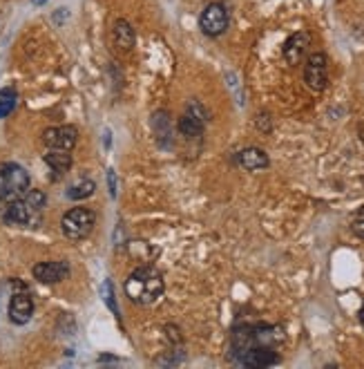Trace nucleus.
Instances as JSON below:
<instances>
[{"label": "nucleus", "instance_id": "1", "mask_svg": "<svg viewBox=\"0 0 364 369\" xmlns=\"http://www.w3.org/2000/svg\"><path fill=\"white\" fill-rule=\"evenodd\" d=\"M286 340L284 327L266 322L239 324L231 333V360L242 367L264 369L279 363L277 345Z\"/></svg>", "mask_w": 364, "mask_h": 369}, {"label": "nucleus", "instance_id": "2", "mask_svg": "<svg viewBox=\"0 0 364 369\" xmlns=\"http://www.w3.org/2000/svg\"><path fill=\"white\" fill-rule=\"evenodd\" d=\"M47 204V197L43 191H27L23 197L14 202H7V206L0 213V217L7 226L16 228H36L43 222V209Z\"/></svg>", "mask_w": 364, "mask_h": 369}, {"label": "nucleus", "instance_id": "3", "mask_svg": "<svg viewBox=\"0 0 364 369\" xmlns=\"http://www.w3.org/2000/svg\"><path fill=\"white\" fill-rule=\"evenodd\" d=\"M164 276L155 267H139L125 280V294L137 305H152L164 296Z\"/></svg>", "mask_w": 364, "mask_h": 369}, {"label": "nucleus", "instance_id": "4", "mask_svg": "<svg viewBox=\"0 0 364 369\" xmlns=\"http://www.w3.org/2000/svg\"><path fill=\"white\" fill-rule=\"evenodd\" d=\"M29 191V173L18 164H0V202H14Z\"/></svg>", "mask_w": 364, "mask_h": 369}, {"label": "nucleus", "instance_id": "5", "mask_svg": "<svg viewBox=\"0 0 364 369\" xmlns=\"http://www.w3.org/2000/svg\"><path fill=\"white\" fill-rule=\"evenodd\" d=\"M96 224V213L92 209H86V206H76V209L67 211L63 219H61V228L65 237L70 239H86L92 230H94Z\"/></svg>", "mask_w": 364, "mask_h": 369}, {"label": "nucleus", "instance_id": "6", "mask_svg": "<svg viewBox=\"0 0 364 369\" xmlns=\"http://www.w3.org/2000/svg\"><path fill=\"white\" fill-rule=\"evenodd\" d=\"M231 25V14L224 3H210L204 7V12L199 16V29L210 38H217L228 29Z\"/></svg>", "mask_w": 364, "mask_h": 369}, {"label": "nucleus", "instance_id": "7", "mask_svg": "<svg viewBox=\"0 0 364 369\" xmlns=\"http://www.w3.org/2000/svg\"><path fill=\"white\" fill-rule=\"evenodd\" d=\"M206 121H208V112L206 108L201 106L199 101H190L188 108H185V112L179 117V132L183 136H188V139H194V136H201L204 134V128H206Z\"/></svg>", "mask_w": 364, "mask_h": 369}, {"label": "nucleus", "instance_id": "8", "mask_svg": "<svg viewBox=\"0 0 364 369\" xmlns=\"http://www.w3.org/2000/svg\"><path fill=\"white\" fill-rule=\"evenodd\" d=\"M304 81L311 90L322 92L328 83V58L322 54V51H315V54L309 56L307 65H304Z\"/></svg>", "mask_w": 364, "mask_h": 369}, {"label": "nucleus", "instance_id": "9", "mask_svg": "<svg viewBox=\"0 0 364 369\" xmlns=\"http://www.w3.org/2000/svg\"><path fill=\"white\" fill-rule=\"evenodd\" d=\"M79 141V130L74 126H54L43 132V143L49 150H72Z\"/></svg>", "mask_w": 364, "mask_h": 369}, {"label": "nucleus", "instance_id": "10", "mask_svg": "<svg viewBox=\"0 0 364 369\" xmlns=\"http://www.w3.org/2000/svg\"><path fill=\"white\" fill-rule=\"evenodd\" d=\"M34 278L43 285H56V282L65 280L70 276V264L67 262H38L36 267L31 269Z\"/></svg>", "mask_w": 364, "mask_h": 369}, {"label": "nucleus", "instance_id": "11", "mask_svg": "<svg viewBox=\"0 0 364 369\" xmlns=\"http://www.w3.org/2000/svg\"><path fill=\"white\" fill-rule=\"evenodd\" d=\"M34 316V300L27 291H18V294L12 296L10 302V320L14 324H27Z\"/></svg>", "mask_w": 364, "mask_h": 369}, {"label": "nucleus", "instance_id": "12", "mask_svg": "<svg viewBox=\"0 0 364 369\" xmlns=\"http://www.w3.org/2000/svg\"><path fill=\"white\" fill-rule=\"evenodd\" d=\"M235 159H237V164H239L244 170H250V173H255V170H264V168H268V164H270L268 154L261 150V148H255V145L239 150Z\"/></svg>", "mask_w": 364, "mask_h": 369}, {"label": "nucleus", "instance_id": "13", "mask_svg": "<svg viewBox=\"0 0 364 369\" xmlns=\"http://www.w3.org/2000/svg\"><path fill=\"white\" fill-rule=\"evenodd\" d=\"M311 45V34L309 32H295L293 36L284 43V58L289 61L291 65H298L302 61L304 51Z\"/></svg>", "mask_w": 364, "mask_h": 369}, {"label": "nucleus", "instance_id": "14", "mask_svg": "<svg viewBox=\"0 0 364 369\" xmlns=\"http://www.w3.org/2000/svg\"><path fill=\"white\" fill-rule=\"evenodd\" d=\"M112 43L123 51H130L137 43V32L125 19H116L112 25Z\"/></svg>", "mask_w": 364, "mask_h": 369}, {"label": "nucleus", "instance_id": "15", "mask_svg": "<svg viewBox=\"0 0 364 369\" xmlns=\"http://www.w3.org/2000/svg\"><path fill=\"white\" fill-rule=\"evenodd\" d=\"M45 164L52 168V173L61 177L72 168V154L70 150H49L45 154Z\"/></svg>", "mask_w": 364, "mask_h": 369}, {"label": "nucleus", "instance_id": "16", "mask_svg": "<svg viewBox=\"0 0 364 369\" xmlns=\"http://www.w3.org/2000/svg\"><path fill=\"white\" fill-rule=\"evenodd\" d=\"M94 191H96V184L92 182V179H81V182H76L67 188V197L74 202H79V200H88V197H92Z\"/></svg>", "mask_w": 364, "mask_h": 369}, {"label": "nucleus", "instance_id": "17", "mask_svg": "<svg viewBox=\"0 0 364 369\" xmlns=\"http://www.w3.org/2000/svg\"><path fill=\"white\" fill-rule=\"evenodd\" d=\"M155 132L159 134V141L164 143V139L166 136H172V128H170V121H168V112H164V110H161V112H157L155 117Z\"/></svg>", "mask_w": 364, "mask_h": 369}, {"label": "nucleus", "instance_id": "18", "mask_svg": "<svg viewBox=\"0 0 364 369\" xmlns=\"http://www.w3.org/2000/svg\"><path fill=\"white\" fill-rule=\"evenodd\" d=\"M14 108H16V92L10 88L0 90V119H5Z\"/></svg>", "mask_w": 364, "mask_h": 369}, {"label": "nucleus", "instance_id": "19", "mask_svg": "<svg viewBox=\"0 0 364 369\" xmlns=\"http://www.w3.org/2000/svg\"><path fill=\"white\" fill-rule=\"evenodd\" d=\"M101 296H103L105 305L109 307V311H112L118 318V309H116V302H114V289H112V282H109V280H105L103 287H101Z\"/></svg>", "mask_w": 364, "mask_h": 369}, {"label": "nucleus", "instance_id": "20", "mask_svg": "<svg viewBox=\"0 0 364 369\" xmlns=\"http://www.w3.org/2000/svg\"><path fill=\"white\" fill-rule=\"evenodd\" d=\"M353 233L364 239V206L355 213V217H353Z\"/></svg>", "mask_w": 364, "mask_h": 369}, {"label": "nucleus", "instance_id": "21", "mask_svg": "<svg viewBox=\"0 0 364 369\" xmlns=\"http://www.w3.org/2000/svg\"><path fill=\"white\" fill-rule=\"evenodd\" d=\"M107 186H109V195L116 197V175H114V170H107Z\"/></svg>", "mask_w": 364, "mask_h": 369}, {"label": "nucleus", "instance_id": "22", "mask_svg": "<svg viewBox=\"0 0 364 369\" xmlns=\"http://www.w3.org/2000/svg\"><path fill=\"white\" fill-rule=\"evenodd\" d=\"M34 5H43V3H47V0H31Z\"/></svg>", "mask_w": 364, "mask_h": 369}, {"label": "nucleus", "instance_id": "23", "mask_svg": "<svg viewBox=\"0 0 364 369\" xmlns=\"http://www.w3.org/2000/svg\"><path fill=\"white\" fill-rule=\"evenodd\" d=\"M358 316H360V322H362V327H364V311H360Z\"/></svg>", "mask_w": 364, "mask_h": 369}, {"label": "nucleus", "instance_id": "24", "mask_svg": "<svg viewBox=\"0 0 364 369\" xmlns=\"http://www.w3.org/2000/svg\"><path fill=\"white\" fill-rule=\"evenodd\" d=\"M362 311H364V307H362Z\"/></svg>", "mask_w": 364, "mask_h": 369}]
</instances>
